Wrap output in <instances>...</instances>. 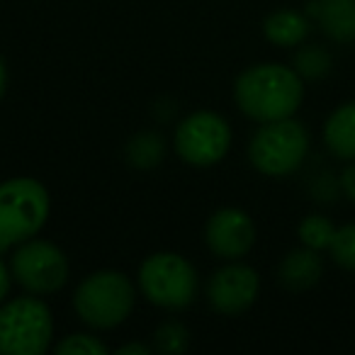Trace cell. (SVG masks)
I'll use <instances>...</instances> for the list:
<instances>
[{"mask_svg":"<svg viewBox=\"0 0 355 355\" xmlns=\"http://www.w3.org/2000/svg\"><path fill=\"white\" fill-rule=\"evenodd\" d=\"M340 198H345L350 205H355V161H345L338 173Z\"/></svg>","mask_w":355,"mask_h":355,"instance_id":"cell-22","label":"cell"},{"mask_svg":"<svg viewBox=\"0 0 355 355\" xmlns=\"http://www.w3.org/2000/svg\"><path fill=\"white\" fill-rule=\"evenodd\" d=\"M190 343H193V338H190V329L183 324V321H178V319L161 321L151 336L153 350H158V353H163V355L188 353Z\"/></svg>","mask_w":355,"mask_h":355,"instance_id":"cell-18","label":"cell"},{"mask_svg":"<svg viewBox=\"0 0 355 355\" xmlns=\"http://www.w3.org/2000/svg\"><path fill=\"white\" fill-rule=\"evenodd\" d=\"M324 258L319 251L306 246H297L282 256L277 266V282L287 292H306L314 290L324 277Z\"/></svg>","mask_w":355,"mask_h":355,"instance_id":"cell-12","label":"cell"},{"mask_svg":"<svg viewBox=\"0 0 355 355\" xmlns=\"http://www.w3.org/2000/svg\"><path fill=\"white\" fill-rule=\"evenodd\" d=\"M306 83L292 64L261 61L243 69L234 80V103L251 122H275L297 117L304 103Z\"/></svg>","mask_w":355,"mask_h":355,"instance_id":"cell-1","label":"cell"},{"mask_svg":"<svg viewBox=\"0 0 355 355\" xmlns=\"http://www.w3.org/2000/svg\"><path fill=\"white\" fill-rule=\"evenodd\" d=\"M8 83H10V71H8L6 59L0 54V103H3V98H6V93H8Z\"/></svg>","mask_w":355,"mask_h":355,"instance_id":"cell-25","label":"cell"},{"mask_svg":"<svg viewBox=\"0 0 355 355\" xmlns=\"http://www.w3.org/2000/svg\"><path fill=\"white\" fill-rule=\"evenodd\" d=\"M329 258L340 270L355 272V222L340 224L336 229V236L329 248Z\"/></svg>","mask_w":355,"mask_h":355,"instance_id":"cell-20","label":"cell"},{"mask_svg":"<svg viewBox=\"0 0 355 355\" xmlns=\"http://www.w3.org/2000/svg\"><path fill=\"white\" fill-rule=\"evenodd\" d=\"M139 287L137 280L122 270L103 268V270L88 272L76 285L73 292V311L88 329L93 331H112L119 329L132 316L137 306Z\"/></svg>","mask_w":355,"mask_h":355,"instance_id":"cell-2","label":"cell"},{"mask_svg":"<svg viewBox=\"0 0 355 355\" xmlns=\"http://www.w3.org/2000/svg\"><path fill=\"white\" fill-rule=\"evenodd\" d=\"M292 69L304 78V83L324 80L334 69V56L321 44H300L292 54Z\"/></svg>","mask_w":355,"mask_h":355,"instance_id":"cell-16","label":"cell"},{"mask_svg":"<svg viewBox=\"0 0 355 355\" xmlns=\"http://www.w3.org/2000/svg\"><path fill=\"white\" fill-rule=\"evenodd\" d=\"M117 353L119 355H151L153 345L151 343H139V340H129V343L119 345Z\"/></svg>","mask_w":355,"mask_h":355,"instance_id":"cell-24","label":"cell"},{"mask_svg":"<svg viewBox=\"0 0 355 355\" xmlns=\"http://www.w3.org/2000/svg\"><path fill=\"white\" fill-rule=\"evenodd\" d=\"M261 297V272L243 261H224L205 285V300L219 316H241Z\"/></svg>","mask_w":355,"mask_h":355,"instance_id":"cell-9","label":"cell"},{"mask_svg":"<svg viewBox=\"0 0 355 355\" xmlns=\"http://www.w3.org/2000/svg\"><path fill=\"white\" fill-rule=\"evenodd\" d=\"M232 122L217 110H195L175 124L173 151L185 166L212 168L232 151Z\"/></svg>","mask_w":355,"mask_h":355,"instance_id":"cell-7","label":"cell"},{"mask_svg":"<svg viewBox=\"0 0 355 355\" xmlns=\"http://www.w3.org/2000/svg\"><path fill=\"white\" fill-rule=\"evenodd\" d=\"M56 324L44 297H8L0 304V355H44L54 348Z\"/></svg>","mask_w":355,"mask_h":355,"instance_id":"cell-6","label":"cell"},{"mask_svg":"<svg viewBox=\"0 0 355 355\" xmlns=\"http://www.w3.org/2000/svg\"><path fill=\"white\" fill-rule=\"evenodd\" d=\"M309 193L316 202L321 205H331L336 198H340V183H338V173L331 171H321L319 175L311 180Z\"/></svg>","mask_w":355,"mask_h":355,"instance_id":"cell-21","label":"cell"},{"mask_svg":"<svg viewBox=\"0 0 355 355\" xmlns=\"http://www.w3.org/2000/svg\"><path fill=\"white\" fill-rule=\"evenodd\" d=\"M12 280L27 295L49 297L66 287L71 277L69 256L49 239L35 236L10 251L8 258Z\"/></svg>","mask_w":355,"mask_h":355,"instance_id":"cell-8","label":"cell"},{"mask_svg":"<svg viewBox=\"0 0 355 355\" xmlns=\"http://www.w3.org/2000/svg\"><path fill=\"white\" fill-rule=\"evenodd\" d=\"M311 17L297 8H277L263 17V37L277 49H297L311 35Z\"/></svg>","mask_w":355,"mask_h":355,"instance_id":"cell-14","label":"cell"},{"mask_svg":"<svg viewBox=\"0 0 355 355\" xmlns=\"http://www.w3.org/2000/svg\"><path fill=\"white\" fill-rule=\"evenodd\" d=\"M54 350L59 355H107L110 345L105 343L95 331H76V334L64 336L54 343Z\"/></svg>","mask_w":355,"mask_h":355,"instance_id":"cell-19","label":"cell"},{"mask_svg":"<svg viewBox=\"0 0 355 355\" xmlns=\"http://www.w3.org/2000/svg\"><path fill=\"white\" fill-rule=\"evenodd\" d=\"M205 246L219 261H243L258 241L253 217L241 207H222L205 222Z\"/></svg>","mask_w":355,"mask_h":355,"instance_id":"cell-10","label":"cell"},{"mask_svg":"<svg viewBox=\"0 0 355 355\" xmlns=\"http://www.w3.org/2000/svg\"><path fill=\"white\" fill-rule=\"evenodd\" d=\"M137 287L148 304L166 311H183L198 300V268L183 253L156 251L139 263Z\"/></svg>","mask_w":355,"mask_h":355,"instance_id":"cell-5","label":"cell"},{"mask_svg":"<svg viewBox=\"0 0 355 355\" xmlns=\"http://www.w3.org/2000/svg\"><path fill=\"white\" fill-rule=\"evenodd\" d=\"M336 229L338 227H336L329 214L309 212L297 224V239H300L302 246L314 248V251H319V253H329L331 241H334V236H336Z\"/></svg>","mask_w":355,"mask_h":355,"instance_id":"cell-17","label":"cell"},{"mask_svg":"<svg viewBox=\"0 0 355 355\" xmlns=\"http://www.w3.org/2000/svg\"><path fill=\"white\" fill-rule=\"evenodd\" d=\"M12 285H15V280H12L10 266H8V261H3V258H0V304L10 297Z\"/></svg>","mask_w":355,"mask_h":355,"instance_id":"cell-23","label":"cell"},{"mask_svg":"<svg viewBox=\"0 0 355 355\" xmlns=\"http://www.w3.org/2000/svg\"><path fill=\"white\" fill-rule=\"evenodd\" d=\"M306 15L334 44H355V0H309Z\"/></svg>","mask_w":355,"mask_h":355,"instance_id":"cell-11","label":"cell"},{"mask_svg":"<svg viewBox=\"0 0 355 355\" xmlns=\"http://www.w3.org/2000/svg\"><path fill=\"white\" fill-rule=\"evenodd\" d=\"M51 214L49 190L32 175L0 180V253L40 236Z\"/></svg>","mask_w":355,"mask_h":355,"instance_id":"cell-3","label":"cell"},{"mask_svg":"<svg viewBox=\"0 0 355 355\" xmlns=\"http://www.w3.org/2000/svg\"><path fill=\"white\" fill-rule=\"evenodd\" d=\"M321 141L331 158L355 161V100H345L326 114Z\"/></svg>","mask_w":355,"mask_h":355,"instance_id":"cell-13","label":"cell"},{"mask_svg":"<svg viewBox=\"0 0 355 355\" xmlns=\"http://www.w3.org/2000/svg\"><path fill=\"white\" fill-rule=\"evenodd\" d=\"M168 153V141L156 129H141L132 134L124 144V161L137 171H153L163 163Z\"/></svg>","mask_w":355,"mask_h":355,"instance_id":"cell-15","label":"cell"},{"mask_svg":"<svg viewBox=\"0 0 355 355\" xmlns=\"http://www.w3.org/2000/svg\"><path fill=\"white\" fill-rule=\"evenodd\" d=\"M311 134L297 117L263 122L248 139V163L266 178H290L306 163Z\"/></svg>","mask_w":355,"mask_h":355,"instance_id":"cell-4","label":"cell"}]
</instances>
